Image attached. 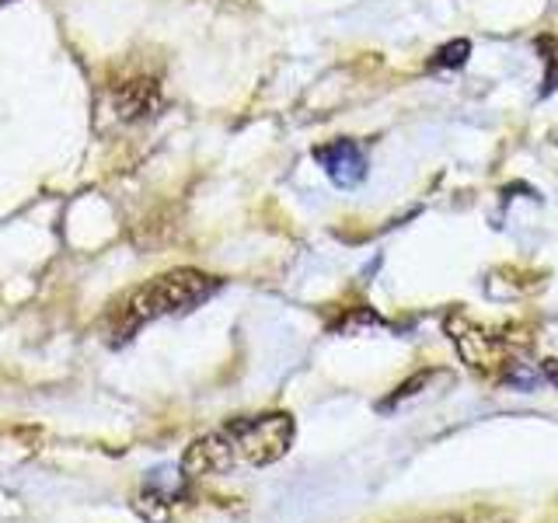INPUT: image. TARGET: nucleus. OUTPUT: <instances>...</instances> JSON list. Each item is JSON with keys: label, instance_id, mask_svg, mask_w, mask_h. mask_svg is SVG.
Returning <instances> with one entry per match:
<instances>
[{"label": "nucleus", "instance_id": "6", "mask_svg": "<svg viewBox=\"0 0 558 523\" xmlns=\"http://www.w3.org/2000/svg\"><path fill=\"white\" fill-rule=\"evenodd\" d=\"M534 49L541 63H545V87H541V95H551L558 87V35H537Z\"/></svg>", "mask_w": 558, "mask_h": 523}, {"label": "nucleus", "instance_id": "3", "mask_svg": "<svg viewBox=\"0 0 558 523\" xmlns=\"http://www.w3.org/2000/svg\"><path fill=\"white\" fill-rule=\"evenodd\" d=\"M447 331L453 345H458L461 360L482 377L510 380L517 366H523V349H527V342L510 328H488V325L464 318V314H453V318H447Z\"/></svg>", "mask_w": 558, "mask_h": 523}, {"label": "nucleus", "instance_id": "7", "mask_svg": "<svg viewBox=\"0 0 558 523\" xmlns=\"http://www.w3.org/2000/svg\"><path fill=\"white\" fill-rule=\"evenodd\" d=\"M468 52H471V46H468L464 39H458V42H447V46L436 49V57L429 60V70H450V66H464Z\"/></svg>", "mask_w": 558, "mask_h": 523}, {"label": "nucleus", "instance_id": "5", "mask_svg": "<svg viewBox=\"0 0 558 523\" xmlns=\"http://www.w3.org/2000/svg\"><path fill=\"white\" fill-rule=\"evenodd\" d=\"M112 105H116V115L119 119L136 122V119L150 115L157 105H161V92H157L154 81H144V77H140V81H126V84L116 87Z\"/></svg>", "mask_w": 558, "mask_h": 523}, {"label": "nucleus", "instance_id": "1", "mask_svg": "<svg viewBox=\"0 0 558 523\" xmlns=\"http://www.w3.org/2000/svg\"><path fill=\"white\" fill-rule=\"evenodd\" d=\"M293 443V418L287 412L269 415H244L231 418L220 429L192 440L182 458V471L189 478L199 475H223L238 464H272L279 461Z\"/></svg>", "mask_w": 558, "mask_h": 523}, {"label": "nucleus", "instance_id": "2", "mask_svg": "<svg viewBox=\"0 0 558 523\" xmlns=\"http://www.w3.org/2000/svg\"><path fill=\"white\" fill-rule=\"evenodd\" d=\"M220 290V279L196 272V269H174L165 276H154L150 283L133 290L126 301L116 311V336L130 339L136 328H144L165 314H182L189 307H196L209 301Z\"/></svg>", "mask_w": 558, "mask_h": 523}, {"label": "nucleus", "instance_id": "4", "mask_svg": "<svg viewBox=\"0 0 558 523\" xmlns=\"http://www.w3.org/2000/svg\"><path fill=\"white\" fill-rule=\"evenodd\" d=\"M314 161L325 168V174L339 188H356L366 179V150L360 139H331V144L314 147Z\"/></svg>", "mask_w": 558, "mask_h": 523}]
</instances>
